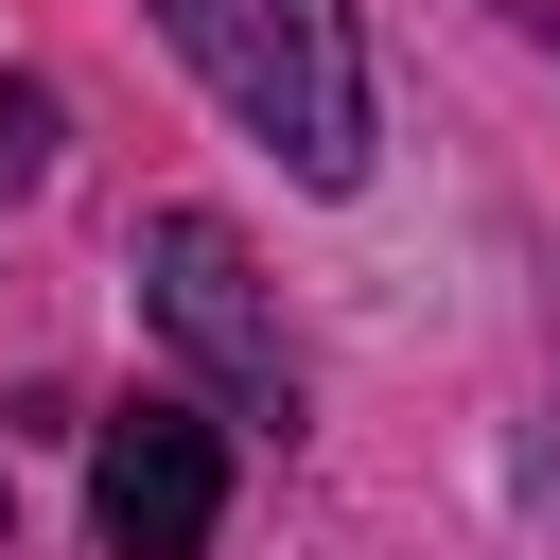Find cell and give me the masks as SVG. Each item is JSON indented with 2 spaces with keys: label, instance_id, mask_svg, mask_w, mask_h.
I'll return each instance as SVG.
<instances>
[{
  "label": "cell",
  "instance_id": "6da1fadb",
  "mask_svg": "<svg viewBox=\"0 0 560 560\" xmlns=\"http://www.w3.org/2000/svg\"><path fill=\"white\" fill-rule=\"evenodd\" d=\"M158 35L210 70V105L245 140H280L315 192L368 175V52H350V0H158Z\"/></svg>",
  "mask_w": 560,
  "mask_h": 560
},
{
  "label": "cell",
  "instance_id": "7a4b0ae2",
  "mask_svg": "<svg viewBox=\"0 0 560 560\" xmlns=\"http://www.w3.org/2000/svg\"><path fill=\"white\" fill-rule=\"evenodd\" d=\"M140 298H158V332L210 368V402L228 420H298V350H280V315H262V280H245V228H210V210H158L140 228Z\"/></svg>",
  "mask_w": 560,
  "mask_h": 560
},
{
  "label": "cell",
  "instance_id": "3957f363",
  "mask_svg": "<svg viewBox=\"0 0 560 560\" xmlns=\"http://www.w3.org/2000/svg\"><path fill=\"white\" fill-rule=\"evenodd\" d=\"M88 525H105V560H210V525H228V438H210V402H122L105 438H88Z\"/></svg>",
  "mask_w": 560,
  "mask_h": 560
},
{
  "label": "cell",
  "instance_id": "277c9868",
  "mask_svg": "<svg viewBox=\"0 0 560 560\" xmlns=\"http://www.w3.org/2000/svg\"><path fill=\"white\" fill-rule=\"evenodd\" d=\"M542 35H560V0H542Z\"/></svg>",
  "mask_w": 560,
  "mask_h": 560
}]
</instances>
